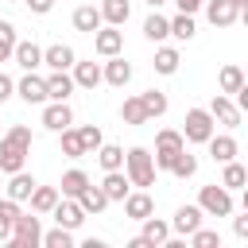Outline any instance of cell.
Masks as SVG:
<instances>
[{
	"instance_id": "ba28073f",
	"label": "cell",
	"mask_w": 248,
	"mask_h": 248,
	"mask_svg": "<svg viewBox=\"0 0 248 248\" xmlns=\"http://www.w3.org/2000/svg\"><path fill=\"white\" fill-rule=\"evenodd\" d=\"M93 50H97L101 58L124 54V31H120V27H112V23H101V27L93 31Z\"/></svg>"
},
{
	"instance_id": "e0dca14e",
	"label": "cell",
	"mask_w": 248,
	"mask_h": 248,
	"mask_svg": "<svg viewBox=\"0 0 248 248\" xmlns=\"http://www.w3.org/2000/svg\"><path fill=\"white\" fill-rule=\"evenodd\" d=\"M140 225H143V229H140V236H143L151 248H163V244L170 240V221H163V217H155V213H151V217H143Z\"/></svg>"
},
{
	"instance_id": "4fadbf2b",
	"label": "cell",
	"mask_w": 248,
	"mask_h": 248,
	"mask_svg": "<svg viewBox=\"0 0 248 248\" xmlns=\"http://www.w3.org/2000/svg\"><path fill=\"white\" fill-rule=\"evenodd\" d=\"M202 221H205V213H202V205H198V202H194V205H178V209H174V217H170V232L190 236Z\"/></svg>"
},
{
	"instance_id": "5b68a950",
	"label": "cell",
	"mask_w": 248,
	"mask_h": 248,
	"mask_svg": "<svg viewBox=\"0 0 248 248\" xmlns=\"http://www.w3.org/2000/svg\"><path fill=\"white\" fill-rule=\"evenodd\" d=\"M182 147H186L182 132H174V128H163V132L155 136V151H151V163H155V170H167V167H170V159H174Z\"/></svg>"
},
{
	"instance_id": "ffe728a7",
	"label": "cell",
	"mask_w": 248,
	"mask_h": 248,
	"mask_svg": "<svg viewBox=\"0 0 248 248\" xmlns=\"http://www.w3.org/2000/svg\"><path fill=\"white\" fill-rule=\"evenodd\" d=\"M74 202H78L85 213H93V217L108 209V198H105V190H101V186H93V182H85V186L78 190V198H74Z\"/></svg>"
},
{
	"instance_id": "836d02e7",
	"label": "cell",
	"mask_w": 248,
	"mask_h": 248,
	"mask_svg": "<svg viewBox=\"0 0 248 248\" xmlns=\"http://www.w3.org/2000/svg\"><path fill=\"white\" fill-rule=\"evenodd\" d=\"M140 105H143L147 120H155V116L167 112V93H163V89H143V93H140Z\"/></svg>"
},
{
	"instance_id": "ac0fdd59",
	"label": "cell",
	"mask_w": 248,
	"mask_h": 248,
	"mask_svg": "<svg viewBox=\"0 0 248 248\" xmlns=\"http://www.w3.org/2000/svg\"><path fill=\"white\" fill-rule=\"evenodd\" d=\"M202 8H205V19H209L213 27H232V23L240 19V12H236L229 0H205Z\"/></svg>"
},
{
	"instance_id": "5bb4252c",
	"label": "cell",
	"mask_w": 248,
	"mask_h": 248,
	"mask_svg": "<svg viewBox=\"0 0 248 248\" xmlns=\"http://www.w3.org/2000/svg\"><path fill=\"white\" fill-rule=\"evenodd\" d=\"M205 147H209V155H213V163H229V159H236L240 155V143H236V136H229V132H213L209 140H205Z\"/></svg>"
},
{
	"instance_id": "8992f818",
	"label": "cell",
	"mask_w": 248,
	"mask_h": 248,
	"mask_svg": "<svg viewBox=\"0 0 248 248\" xmlns=\"http://www.w3.org/2000/svg\"><path fill=\"white\" fill-rule=\"evenodd\" d=\"M39 236H43V221H39V213H19L16 225H12L8 244H12V248H35Z\"/></svg>"
},
{
	"instance_id": "681fc988",
	"label": "cell",
	"mask_w": 248,
	"mask_h": 248,
	"mask_svg": "<svg viewBox=\"0 0 248 248\" xmlns=\"http://www.w3.org/2000/svg\"><path fill=\"white\" fill-rule=\"evenodd\" d=\"M143 4H151V8H163V4H167V0H143Z\"/></svg>"
},
{
	"instance_id": "bcb514c9",
	"label": "cell",
	"mask_w": 248,
	"mask_h": 248,
	"mask_svg": "<svg viewBox=\"0 0 248 248\" xmlns=\"http://www.w3.org/2000/svg\"><path fill=\"white\" fill-rule=\"evenodd\" d=\"M23 4H27V8L35 12V16H46V12L54 8V0H23Z\"/></svg>"
},
{
	"instance_id": "7c38bea8",
	"label": "cell",
	"mask_w": 248,
	"mask_h": 248,
	"mask_svg": "<svg viewBox=\"0 0 248 248\" xmlns=\"http://www.w3.org/2000/svg\"><path fill=\"white\" fill-rule=\"evenodd\" d=\"M50 217H54V225H62V229H78L89 213H85L74 198H58V202H54V209H50Z\"/></svg>"
},
{
	"instance_id": "2e32d148",
	"label": "cell",
	"mask_w": 248,
	"mask_h": 248,
	"mask_svg": "<svg viewBox=\"0 0 248 248\" xmlns=\"http://www.w3.org/2000/svg\"><path fill=\"white\" fill-rule=\"evenodd\" d=\"M43 81H46V101H70V93L78 89L74 78H70L66 70H50Z\"/></svg>"
},
{
	"instance_id": "30bf717a",
	"label": "cell",
	"mask_w": 248,
	"mask_h": 248,
	"mask_svg": "<svg viewBox=\"0 0 248 248\" xmlns=\"http://www.w3.org/2000/svg\"><path fill=\"white\" fill-rule=\"evenodd\" d=\"M101 81H108L112 89H124V85L132 81V62H124V54L105 58V66H101Z\"/></svg>"
},
{
	"instance_id": "f6af8a7d",
	"label": "cell",
	"mask_w": 248,
	"mask_h": 248,
	"mask_svg": "<svg viewBox=\"0 0 248 248\" xmlns=\"http://www.w3.org/2000/svg\"><path fill=\"white\" fill-rule=\"evenodd\" d=\"M229 217H232V213H229ZM232 232H236L240 240H248V213H244V217H232Z\"/></svg>"
},
{
	"instance_id": "7402d4cb",
	"label": "cell",
	"mask_w": 248,
	"mask_h": 248,
	"mask_svg": "<svg viewBox=\"0 0 248 248\" xmlns=\"http://www.w3.org/2000/svg\"><path fill=\"white\" fill-rule=\"evenodd\" d=\"M70 70H74L70 78H74L78 89H97L101 85V62H74Z\"/></svg>"
},
{
	"instance_id": "d6986e66",
	"label": "cell",
	"mask_w": 248,
	"mask_h": 248,
	"mask_svg": "<svg viewBox=\"0 0 248 248\" xmlns=\"http://www.w3.org/2000/svg\"><path fill=\"white\" fill-rule=\"evenodd\" d=\"M78 62V54H74V46H66V43H50L46 50H43V66L46 70H70Z\"/></svg>"
},
{
	"instance_id": "9a60e30c",
	"label": "cell",
	"mask_w": 248,
	"mask_h": 248,
	"mask_svg": "<svg viewBox=\"0 0 248 248\" xmlns=\"http://www.w3.org/2000/svg\"><path fill=\"white\" fill-rule=\"evenodd\" d=\"M155 213V198L147 194V190H128L124 194V217H132V221H143V217H151Z\"/></svg>"
},
{
	"instance_id": "7bdbcfd3",
	"label": "cell",
	"mask_w": 248,
	"mask_h": 248,
	"mask_svg": "<svg viewBox=\"0 0 248 248\" xmlns=\"http://www.w3.org/2000/svg\"><path fill=\"white\" fill-rule=\"evenodd\" d=\"M190 244H194V248H221V232H217V229L198 225V229L190 232Z\"/></svg>"
},
{
	"instance_id": "484cf974",
	"label": "cell",
	"mask_w": 248,
	"mask_h": 248,
	"mask_svg": "<svg viewBox=\"0 0 248 248\" xmlns=\"http://www.w3.org/2000/svg\"><path fill=\"white\" fill-rule=\"evenodd\" d=\"M58 198H62V194H58V186H39V182H35V190H31V198H27V202H31V213H50Z\"/></svg>"
},
{
	"instance_id": "f907efd6",
	"label": "cell",
	"mask_w": 248,
	"mask_h": 248,
	"mask_svg": "<svg viewBox=\"0 0 248 248\" xmlns=\"http://www.w3.org/2000/svg\"><path fill=\"white\" fill-rule=\"evenodd\" d=\"M0 186H4V170H0Z\"/></svg>"
},
{
	"instance_id": "4dcf8cb0",
	"label": "cell",
	"mask_w": 248,
	"mask_h": 248,
	"mask_svg": "<svg viewBox=\"0 0 248 248\" xmlns=\"http://www.w3.org/2000/svg\"><path fill=\"white\" fill-rule=\"evenodd\" d=\"M93 155H97L101 170H124V147H116V143H101Z\"/></svg>"
},
{
	"instance_id": "4316f807",
	"label": "cell",
	"mask_w": 248,
	"mask_h": 248,
	"mask_svg": "<svg viewBox=\"0 0 248 248\" xmlns=\"http://www.w3.org/2000/svg\"><path fill=\"white\" fill-rule=\"evenodd\" d=\"M132 16V4L128 0H101V19L112 23V27H124Z\"/></svg>"
},
{
	"instance_id": "d590c367",
	"label": "cell",
	"mask_w": 248,
	"mask_h": 248,
	"mask_svg": "<svg viewBox=\"0 0 248 248\" xmlns=\"http://www.w3.org/2000/svg\"><path fill=\"white\" fill-rule=\"evenodd\" d=\"M85 182H89V174H85L81 167H70V170L62 174V182H58V194H62V198H78V190H81Z\"/></svg>"
},
{
	"instance_id": "7dc6e473",
	"label": "cell",
	"mask_w": 248,
	"mask_h": 248,
	"mask_svg": "<svg viewBox=\"0 0 248 248\" xmlns=\"http://www.w3.org/2000/svg\"><path fill=\"white\" fill-rule=\"evenodd\" d=\"M174 4H178V12L194 16V12H202V4H205V0H174Z\"/></svg>"
},
{
	"instance_id": "cb8c5ba5",
	"label": "cell",
	"mask_w": 248,
	"mask_h": 248,
	"mask_svg": "<svg viewBox=\"0 0 248 248\" xmlns=\"http://www.w3.org/2000/svg\"><path fill=\"white\" fill-rule=\"evenodd\" d=\"M8 198L12 202H27L31 198V190H35V174H27V170H16V174H8Z\"/></svg>"
},
{
	"instance_id": "60d3db41",
	"label": "cell",
	"mask_w": 248,
	"mask_h": 248,
	"mask_svg": "<svg viewBox=\"0 0 248 248\" xmlns=\"http://www.w3.org/2000/svg\"><path fill=\"white\" fill-rule=\"evenodd\" d=\"M39 244H46V248H70V244H74V229L54 225L50 232H43V236H39Z\"/></svg>"
},
{
	"instance_id": "c3c4849f",
	"label": "cell",
	"mask_w": 248,
	"mask_h": 248,
	"mask_svg": "<svg viewBox=\"0 0 248 248\" xmlns=\"http://www.w3.org/2000/svg\"><path fill=\"white\" fill-rule=\"evenodd\" d=\"M229 4H232V8H236V12H240V16H244V12H248V0H229Z\"/></svg>"
},
{
	"instance_id": "44dd1931",
	"label": "cell",
	"mask_w": 248,
	"mask_h": 248,
	"mask_svg": "<svg viewBox=\"0 0 248 248\" xmlns=\"http://www.w3.org/2000/svg\"><path fill=\"white\" fill-rule=\"evenodd\" d=\"M12 58H16L23 70H39V66H43V46H39V43H31V39H16Z\"/></svg>"
},
{
	"instance_id": "8d00e7d4",
	"label": "cell",
	"mask_w": 248,
	"mask_h": 248,
	"mask_svg": "<svg viewBox=\"0 0 248 248\" xmlns=\"http://www.w3.org/2000/svg\"><path fill=\"white\" fill-rule=\"evenodd\" d=\"M16 217H19V202H12V198H0V244H8Z\"/></svg>"
},
{
	"instance_id": "e575fe53",
	"label": "cell",
	"mask_w": 248,
	"mask_h": 248,
	"mask_svg": "<svg viewBox=\"0 0 248 248\" xmlns=\"http://www.w3.org/2000/svg\"><path fill=\"white\" fill-rule=\"evenodd\" d=\"M167 170H170L174 178H194V174H198V155H190V151L182 147V151L170 159V167H167Z\"/></svg>"
},
{
	"instance_id": "f35d334b",
	"label": "cell",
	"mask_w": 248,
	"mask_h": 248,
	"mask_svg": "<svg viewBox=\"0 0 248 248\" xmlns=\"http://www.w3.org/2000/svg\"><path fill=\"white\" fill-rule=\"evenodd\" d=\"M58 143H62V155H66V159H81V155H85V147H81V136H78V128H74V124L58 132Z\"/></svg>"
},
{
	"instance_id": "52a82bcc",
	"label": "cell",
	"mask_w": 248,
	"mask_h": 248,
	"mask_svg": "<svg viewBox=\"0 0 248 248\" xmlns=\"http://www.w3.org/2000/svg\"><path fill=\"white\" fill-rule=\"evenodd\" d=\"M209 116H213V124H221V128H240V120H244V112L236 108V101L229 97V93H217L213 101H209Z\"/></svg>"
},
{
	"instance_id": "83f0119b",
	"label": "cell",
	"mask_w": 248,
	"mask_h": 248,
	"mask_svg": "<svg viewBox=\"0 0 248 248\" xmlns=\"http://www.w3.org/2000/svg\"><path fill=\"white\" fill-rule=\"evenodd\" d=\"M170 35V23H167V16H159V8H151V16L143 19V39H151V43H163Z\"/></svg>"
},
{
	"instance_id": "9c48e42d",
	"label": "cell",
	"mask_w": 248,
	"mask_h": 248,
	"mask_svg": "<svg viewBox=\"0 0 248 248\" xmlns=\"http://www.w3.org/2000/svg\"><path fill=\"white\" fill-rule=\"evenodd\" d=\"M74 124V108L66 101H43V128L46 132H62Z\"/></svg>"
},
{
	"instance_id": "d4e9b609",
	"label": "cell",
	"mask_w": 248,
	"mask_h": 248,
	"mask_svg": "<svg viewBox=\"0 0 248 248\" xmlns=\"http://www.w3.org/2000/svg\"><path fill=\"white\" fill-rule=\"evenodd\" d=\"M101 23H105V19H101V8H93V4H81V8H74V31H85V35H93Z\"/></svg>"
},
{
	"instance_id": "ee69618b",
	"label": "cell",
	"mask_w": 248,
	"mask_h": 248,
	"mask_svg": "<svg viewBox=\"0 0 248 248\" xmlns=\"http://www.w3.org/2000/svg\"><path fill=\"white\" fill-rule=\"evenodd\" d=\"M12 97H16V81H12L8 74H0V105H4V101H12Z\"/></svg>"
},
{
	"instance_id": "6da1fadb",
	"label": "cell",
	"mask_w": 248,
	"mask_h": 248,
	"mask_svg": "<svg viewBox=\"0 0 248 248\" xmlns=\"http://www.w3.org/2000/svg\"><path fill=\"white\" fill-rule=\"evenodd\" d=\"M31 128L27 124H12L4 136H0V170L4 174H16L27 167V155H31Z\"/></svg>"
},
{
	"instance_id": "ab89813d",
	"label": "cell",
	"mask_w": 248,
	"mask_h": 248,
	"mask_svg": "<svg viewBox=\"0 0 248 248\" xmlns=\"http://www.w3.org/2000/svg\"><path fill=\"white\" fill-rule=\"evenodd\" d=\"M16 23L12 19H0V62H12V50H16Z\"/></svg>"
},
{
	"instance_id": "d6a6232c",
	"label": "cell",
	"mask_w": 248,
	"mask_h": 248,
	"mask_svg": "<svg viewBox=\"0 0 248 248\" xmlns=\"http://www.w3.org/2000/svg\"><path fill=\"white\" fill-rule=\"evenodd\" d=\"M178 62H182V58H178V50H174V46H159V50H155V62H151V66H155V74L170 78V74H178Z\"/></svg>"
},
{
	"instance_id": "277c9868",
	"label": "cell",
	"mask_w": 248,
	"mask_h": 248,
	"mask_svg": "<svg viewBox=\"0 0 248 248\" xmlns=\"http://www.w3.org/2000/svg\"><path fill=\"white\" fill-rule=\"evenodd\" d=\"M217 132L209 108H186V120H182V140L186 143H205L209 136Z\"/></svg>"
},
{
	"instance_id": "7a4b0ae2",
	"label": "cell",
	"mask_w": 248,
	"mask_h": 248,
	"mask_svg": "<svg viewBox=\"0 0 248 248\" xmlns=\"http://www.w3.org/2000/svg\"><path fill=\"white\" fill-rule=\"evenodd\" d=\"M124 174H128V182H132V186L147 190V186L155 182V163H151V151H147V147H128V151H124Z\"/></svg>"
},
{
	"instance_id": "b9f144b4",
	"label": "cell",
	"mask_w": 248,
	"mask_h": 248,
	"mask_svg": "<svg viewBox=\"0 0 248 248\" xmlns=\"http://www.w3.org/2000/svg\"><path fill=\"white\" fill-rule=\"evenodd\" d=\"M78 136H81V147H85V155H93V151L105 143V132H101L97 124H81V128H78Z\"/></svg>"
},
{
	"instance_id": "f1b7e54d",
	"label": "cell",
	"mask_w": 248,
	"mask_h": 248,
	"mask_svg": "<svg viewBox=\"0 0 248 248\" xmlns=\"http://www.w3.org/2000/svg\"><path fill=\"white\" fill-rule=\"evenodd\" d=\"M217 89H221V93H229V97H232L236 89H244V70H240V66H232V62H229V66H221V74H217Z\"/></svg>"
},
{
	"instance_id": "603a6c76",
	"label": "cell",
	"mask_w": 248,
	"mask_h": 248,
	"mask_svg": "<svg viewBox=\"0 0 248 248\" xmlns=\"http://www.w3.org/2000/svg\"><path fill=\"white\" fill-rule=\"evenodd\" d=\"M101 190H105V198H108V202H124V194L132 190V182H128V174H124V170H105Z\"/></svg>"
},
{
	"instance_id": "74e56055",
	"label": "cell",
	"mask_w": 248,
	"mask_h": 248,
	"mask_svg": "<svg viewBox=\"0 0 248 248\" xmlns=\"http://www.w3.org/2000/svg\"><path fill=\"white\" fill-rule=\"evenodd\" d=\"M170 23V35L178 39V43H190L194 35H198V23H194V16H186V12H178L174 19H167Z\"/></svg>"
},
{
	"instance_id": "8fae6325",
	"label": "cell",
	"mask_w": 248,
	"mask_h": 248,
	"mask_svg": "<svg viewBox=\"0 0 248 248\" xmlns=\"http://www.w3.org/2000/svg\"><path fill=\"white\" fill-rule=\"evenodd\" d=\"M16 97L27 101V105H43V101H46V81H43L35 70H27V74L16 81Z\"/></svg>"
},
{
	"instance_id": "1f68e13d",
	"label": "cell",
	"mask_w": 248,
	"mask_h": 248,
	"mask_svg": "<svg viewBox=\"0 0 248 248\" xmlns=\"http://www.w3.org/2000/svg\"><path fill=\"white\" fill-rule=\"evenodd\" d=\"M225 170H221V186L225 190H244V182H248V170H244V163H236V159H229V163H221Z\"/></svg>"
},
{
	"instance_id": "f546056e",
	"label": "cell",
	"mask_w": 248,
	"mask_h": 248,
	"mask_svg": "<svg viewBox=\"0 0 248 248\" xmlns=\"http://www.w3.org/2000/svg\"><path fill=\"white\" fill-rule=\"evenodd\" d=\"M120 120H124L128 128L151 124V120H147V112H143V105H140V93H136V97H124V105H120Z\"/></svg>"
},
{
	"instance_id": "3957f363",
	"label": "cell",
	"mask_w": 248,
	"mask_h": 248,
	"mask_svg": "<svg viewBox=\"0 0 248 248\" xmlns=\"http://www.w3.org/2000/svg\"><path fill=\"white\" fill-rule=\"evenodd\" d=\"M198 205L205 217H229L232 213V190H225L221 182H209L198 190Z\"/></svg>"
}]
</instances>
